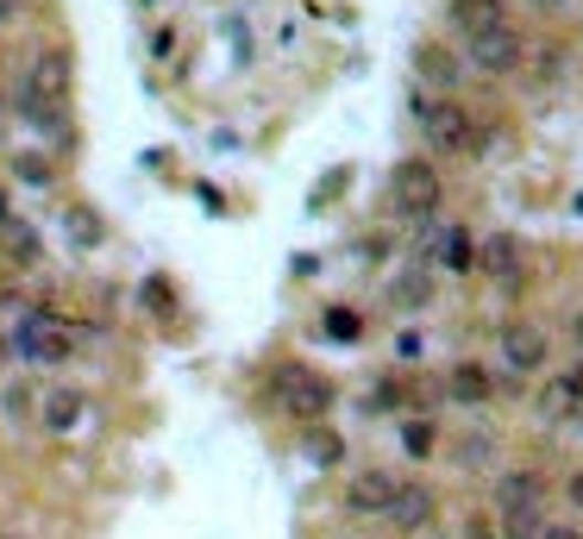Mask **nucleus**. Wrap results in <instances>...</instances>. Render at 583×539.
<instances>
[{"instance_id": "obj_1", "label": "nucleus", "mask_w": 583, "mask_h": 539, "mask_svg": "<svg viewBox=\"0 0 583 539\" xmlns=\"http://www.w3.org/2000/svg\"><path fill=\"white\" fill-rule=\"evenodd\" d=\"M414 119L427 138V157H484V126L458 95H414Z\"/></svg>"}, {"instance_id": "obj_2", "label": "nucleus", "mask_w": 583, "mask_h": 539, "mask_svg": "<svg viewBox=\"0 0 583 539\" xmlns=\"http://www.w3.org/2000/svg\"><path fill=\"white\" fill-rule=\"evenodd\" d=\"M502 389H527L521 377H508V370L484 364V358H458V364L439 370V402L446 408H470V414H484V408H496V395Z\"/></svg>"}, {"instance_id": "obj_3", "label": "nucleus", "mask_w": 583, "mask_h": 539, "mask_svg": "<svg viewBox=\"0 0 583 539\" xmlns=\"http://www.w3.org/2000/svg\"><path fill=\"white\" fill-rule=\"evenodd\" d=\"M389 201H395L402 220L427 226L433 213H439V201H446V176H439V163H433V157H402V163L389 170Z\"/></svg>"}, {"instance_id": "obj_4", "label": "nucleus", "mask_w": 583, "mask_h": 539, "mask_svg": "<svg viewBox=\"0 0 583 539\" xmlns=\"http://www.w3.org/2000/svg\"><path fill=\"white\" fill-rule=\"evenodd\" d=\"M496 370H508V377H521V383H533V377H545L552 370V332L540 327V320H502L496 327Z\"/></svg>"}, {"instance_id": "obj_5", "label": "nucleus", "mask_w": 583, "mask_h": 539, "mask_svg": "<svg viewBox=\"0 0 583 539\" xmlns=\"http://www.w3.org/2000/svg\"><path fill=\"white\" fill-rule=\"evenodd\" d=\"M465 70H477V76H489V82L521 76V70H527V39H521V25L502 20V25H484V32H470V39H465Z\"/></svg>"}, {"instance_id": "obj_6", "label": "nucleus", "mask_w": 583, "mask_h": 539, "mask_svg": "<svg viewBox=\"0 0 583 539\" xmlns=\"http://www.w3.org/2000/svg\"><path fill=\"white\" fill-rule=\"evenodd\" d=\"M271 395H276L283 414H295V421H308V426L327 421L332 402H339L332 377H320V370H308V364H283V370H276V383H271Z\"/></svg>"}, {"instance_id": "obj_7", "label": "nucleus", "mask_w": 583, "mask_h": 539, "mask_svg": "<svg viewBox=\"0 0 583 539\" xmlns=\"http://www.w3.org/2000/svg\"><path fill=\"white\" fill-rule=\"evenodd\" d=\"M477 270L502 295H521L527 276H533V251H527L521 232H489V239H477Z\"/></svg>"}, {"instance_id": "obj_8", "label": "nucleus", "mask_w": 583, "mask_h": 539, "mask_svg": "<svg viewBox=\"0 0 583 539\" xmlns=\"http://www.w3.org/2000/svg\"><path fill=\"white\" fill-rule=\"evenodd\" d=\"M13 346H20L25 364H63L70 358V327L51 308H32L20 320V332H13Z\"/></svg>"}, {"instance_id": "obj_9", "label": "nucleus", "mask_w": 583, "mask_h": 539, "mask_svg": "<svg viewBox=\"0 0 583 539\" xmlns=\"http://www.w3.org/2000/svg\"><path fill=\"white\" fill-rule=\"evenodd\" d=\"M383 520L395 527V533H427L433 520H439V489H433V483H421V477H402Z\"/></svg>"}, {"instance_id": "obj_10", "label": "nucleus", "mask_w": 583, "mask_h": 539, "mask_svg": "<svg viewBox=\"0 0 583 539\" xmlns=\"http://www.w3.org/2000/svg\"><path fill=\"white\" fill-rule=\"evenodd\" d=\"M25 101H44V107H70V51H39L25 82L13 88Z\"/></svg>"}, {"instance_id": "obj_11", "label": "nucleus", "mask_w": 583, "mask_h": 539, "mask_svg": "<svg viewBox=\"0 0 583 539\" xmlns=\"http://www.w3.org/2000/svg\"><path fill=\"white\" fill-rule=\"evenodd\" d=\"M395 471H351L346 477V515H358V520H383L389 515V501H395Z\"/></svg>"}, {"instance_id": "obj_12", "label": "nucleus", "mask_w": 583, "mask_h": 539, "mask_svg": "<svg viewBox=\"0 0 583 539\" xmlns=\"http://www.w3.org/2000/svg\"><path fill=\"white\" fill-rule=\"evenodd\" d=\"M414 76H421L427 95H458V82H465V57L446 51L439 39H427V44H414Z\"/></svg>"}, {"instance_id": "obj_13", "label": "nucleus", "mask_w": 583, "mask_h": 539, "mask_svg": "<svg viewBox=\"0 0 583 539\" xmlns=\"http://www.w3.org/2000/svg\"><path fill=\"white\" fill-rule=\"evenodd\" d=\"M545 471L540 464H496L489 471V501L496 508H515V501H545Z\"/></svg>"}, {"instance_id": "obj_14", "label": "nucleus", "mask_w": 583, "mask_h": 539, "mask_svg": "<svg viewBox=\"0 0 583 539\" xmlns=\"http://www.w3.org/2000/svg\"><path fill=\"white\" fill-rule=\"evenodd\" d=\"M433 264L446 270V276H477V239H470V226L452 220V226L433 239Z\"/></svg>"}, {"instance_id": "obj_15", "label": "nucleus", "mask_w": 583, "mask_h": 539, "mask_svg": "<svg viewBox=\"0 0 583 539\" xmlns=\"http://www.w3.org/2000/svg\"><path fill=\"white\" fill-rule=\"evenodd\" d=\"M508 20V0H446V25L458 39L484 32V25H502Z\"/></svg>"}, {"instance_id": "obj_16", "label": "nucleus", "mask_w": 583, "mask_h": 539, "mask_svg": "<svg viewBox=\"0 0 583 539\" xmlns=\"http://www.w3.org/2000/svg\"><path fill=\"white\" fill-rule=\"evenodd\" d=\"M545 520H552L545 501H515V508H496V533L502 539H540Z\"/></svg>"}, {"instance_id": "obj_17", "label": "nucleus", "mask_w": 583, "mask_h": 539, "mask_svg": "<svg viewBox=\"0 0 583 539\" xmlns=\"http://www.w3.org/2000/svg\"><path fill=\"white\" fill-rule=\"evenodd\" d=\"M433 302V270H402L395 283H389V308L395 314H414Z\"/></svg>"}, {"instance_id": "obj_18", "label": "nucleus", "mask_w": 583, "mask_h": 539, "mask_svg": "<svg viewBox=\"0 0 583 539\" xmlns=\"http://www.w3.org/2000/svg\"><path fill=\"white\" fill-rule=\"evenodd\" d=\"M527 63H533V82H540V88H559V82L571 76V51H564V44H540V51H527Z\"/></svg>"}, {"instance_id": "obj_19", "label": "nucleus", "mask_w": 583, "mask_h": 539, "mask_svg": "<svg viewBox=\"0 0 583 539\" xmlns=\"http://www.w3.org/2000/svg\"><path fill=\"white\" fill-rule=\"evenodd\" d=\"M82 414H88V402H82L76 389H57V395L44 402V426H51V433H76Z\"/></svg>"}, {"instance_id": "obj_20", "label": "nucleus", "mask_w": 583, "mask_h": 539, "mask_svg": "<svg viewBox=\"0 0 583 539\" xmlns=\"http://www.w3.org/2000/svg\"><path fill=\"white\" fill-rule=\"evenodd\" d=\"M433 445H439V421L433 414H402V452L409 458H433Z\"/></svg>"}, {"instance_id": "obj_21", "label": "nucleus", "mask_w": 583, "mask_h": 539, "mask_svg": "<svg viewBox=\"0 0 583 539\" xmlns=\"http://www.w3.org/2000/svg\"><path fill=\"white\" fill-rule=\"evenodd\" d=\"M320 332H327L332 346H358V339H364V314L339 302V308H327V314H320Z\"/></svg>"}, {"instance_id": "obj_22", "label": "nucleus", "mask_w": 583, "mask_h": 539, "mask_svg": "<svg viewBox=\"0 0 583 539\" xmlns=\"http://www.w3.org/2000/svg\"><path fill=\"white\" fill-rule=\"evenodd\" d=\"M63 232H70L82 251L107 245V226H100V213H95V208H70V213H63Z\"/></svg>"}, {"instance_id": "obj_23", "label": "nucleus", "mask_w": 583, "mask_h": 539, "mask_svg": "<svg viewBox=\"0 0 583 539\" xmlns=\"http://www.w3.org/2000/svg\"><path fill=\"white\" fill-rule=\"evenodd\" d=\"M496 458H502L496 433H470V440L458 445V464H465V471H496Z\"/></svg>"}, {"instance_id": "obj_24", "label": "nucleus", "mask_w": 583, "mask_h": 539, "mask_svg": "<svg viewBox=\"0 0 583 539\" xmlns=\"http://www.w3.org/2000/svg\"><path fill=\"white\" fill-rule=\"evenodd\" d=\"M13 176H20L25 189H51V176H57V163H51L44 151H20V157H13Z\"/></svg>"}, {"instance_id": "obj_25", "label": "nucleus", "mask_w": 583, "mask_h": 539, "mask_svg": "<svg viewBox=\"0 0 583 539\" xmlns=\"http://www.w3.org/2000/svg\"><path fill=\"white\" fill-rule=\"evenodd\" d=\"M0 239H7V251H13V257H25V264H39V232L25 226V220H0Z\"/></svg>"}, {"instance_id": "obj_26", "label": "nucleus", "mask_w": 583, "mask_h": 539, "mask_svg": "<svg viewBox=\"0 0 583 539\" xmlns=\"http://www.w3.org/2000/svg\"><path fill=\"white\" fill-rule=\"evenodd\" d=\"M308 458H314V464H339V458H346V445H339V433H327V426H314V433H308Z\"/></svg>"}, {"instance_id": "obj_27", "label": "nucleus", "mask_w": 583, "mask_h": 539, "mask_svg": "<svg viewBox=\"0 0 583 539\" xmlns=\"http://www.w3.org/2000/svg\"><path fill=\"white\" fill-rule=\"evenodd\" d=\"M402 402H409V383L402 377H383V383L370 389V408H383V414H395Z\"/></svg>"}, {"instance_id": "obj_28", "label": "nucleus", "mask_w": 583, "mask_h": 539, "mask_svg": "<svg viewBox=\"0 0 583 539\" xmlns=\"http://www.w3.org/2000/svg\"><path fill=\"white\" fill-rule=\"evenodd\" d=\"M138 302H145L151 314H170V308H176V295H170V283H163V276H145V289H138Z\"/></svg>"}, {"instance_id": "obj_29", "label": "nucleus", "mask_w": 583, "mask_h": 539, "mask_svg": "<svg viewBox=\"0 0 583 539\" xmlns=\"http://www.w3.org/2000/svg\"><path fill=\"white\" fill-rule=\"evenodd\" d=\"M540 539H583V520H559V515H552L540 527Z\"/></svg>"}, {"instance_id": "obj_30", "label": "nucleus", "mask_w": 583, "mask_h": 539, "mask_svg": "<svg viewBox=\"0 0 583 539\" xmlns=\"http://www.w3.org/2000/svg\"><path fill=\"white\" fill-rule=\"evenodd\" d=\"M465 539H502L496 533V515H465Z\"/></svg>"}, {"instance_id": "obj_31", "label": "nucleus", "mask_w": 583, "mask_h": 539, "mask_svg": "<svg viewBox=\"0 0 583 539\" xmlns=\"http://www.w3.org/2000/svg\"><path fill=\"white\" fill-rule=\"evenodd\" d=\"M564 501H571V515L583 520V464L571 471V477H564Z\"/></svg>"}, {"instance_id": "obj_32", "label": "nucleus", "mask_w": 583, "mask_h": 539, "mask_svg": "<svg viewBox=\"0 0 583 539\" xmlns=\"http://www.w3.org/2000/svg\"><path fill=\"white\" fill-rule=\"evenodd\" d=\"M176 51V25H157L151 32V57H170Z\"/></svg>"}, {"instance_id": "obj_33", "label": "nucleus", "mask_w": 583, "mask_h": 539, "mask_svg": "<svg viewBox=\"0 0 583 539\" xmlns=\"http://www.w3.org/2000/svg\"><path fill=\"white\" fill-rule=\"evenodd\" d=\"M395 351H402V358H421V332L402 327V332H395Z\"/></svg>"}, {"instance_id": "obj_34", "label": "nucleus", "mask_w": 583, "mask_h": 539, "mask_svg": "<svg viewBox=\"0 0 583 539\" xmlns=\"http://www.w3.org/2000/svg\"><path fill=\"white\" fill-rule=\"evenodd\" d=\"M571 346H577V358H583V308L571 314Z\"/></svg>"}, {"instance_id": "obj_35", "label": "nucleus", "mask_w": 583, "mask_h": 539, "mask_svg": "<svg viewBox=\"0 0 583 539\" xmlns=\"http://www.w3.org/2000/svg\"><path fill=\"white\" fill-rule=\"evenodd\" d=\"M20 20V0H0V25H13Z\"/></svg>"}, {"instance_id": "obj_36", "label": "nucleus", "mask_w": 583, "mask_h": 539, "mask_svg": "<svg viewBox=\"0 0 583 539\" xmlns=\"http://www.w3.org/2000/svg\"><path fill=\"white\" fill-rule=\"evenodd\" d=\"M564 426H571V433H577V440H583V408H577V414H571V421H564Z\"/></svg>"}, {"instance_id": "obj_37", "label": "nucleus", "mask_w": 583, "mask_h": 539, "mask_svg": "<svg viewBox=\"0 0 583 539\" xmlns=\"http://www.w3.org/2000/svg\"><path fill=\"white\" fill-rule=\"evenodd\" d=\"M0 114H7V101H0Z\"/></svg>"}]
</instances>
